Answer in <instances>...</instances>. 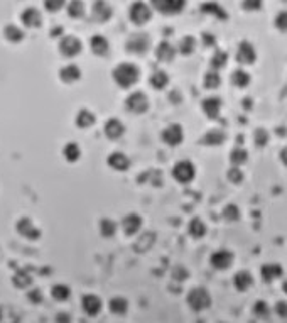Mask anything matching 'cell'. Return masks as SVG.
Returning <instances> with one entry per match:
<instances>
[{"instance_id": "obj_27", "label": "cell", "mask_w": 287, "mask_h": 323, "mask_svg": "<svg viewBox=\"0 0 287 323\" xmlns=\"http://www.w3.org/2000/svg\"><path fill=\"white\" fill-rule=\"evenodd\" d=\"M149 81H151V86H152V88H156V90H164L166 86H168V83H169V76H168V73H166V71L159 70V71H154V73H152V76L149 78Z\"/></svg>"}, {"instance_id": "obj_53", "label": "cell", "mask_w": 287, "mask_h": 323, "mask_svg": "<svg viewBox=\"0 0 287 323\" xmlns=\"http://www.w3.org/2000/svg\"><path fill=\"white\" fill-rule=\"evenodd\" d=\"M58 321H69L68 315H58Z\"/></svg>"}, {"instance_id": "obj_25", "label": "cell", "mask_w": 287, "mask_h": 323, "mask_svg": "<svg viewBox=\"0 0 287 323\" xmlns=\"http://www.w3.org/2000/svg\"><path fill=\"white\" fill-rule=\"evenodd\" d=\"M90 46H91V51H93L95 54H98V56H105V54L108 53V41L100 34H96L90 39Z\"/></svg>"}, {"instance_id": "obj_7", "label": "cell", "mask_w": 287, "mask_h": 323, "mask_svg": "<svg viewBox=\"0 0 287 323\" xmlns=\"http://www.w3.org/2000/svg\"><path fill=\"white\" fill-rule=\"evenodd\" d=\"M125 105H127V109L133 114H144L149 109V100H147V96L144 95L142 91H135V93L128 96Z\"/></svg>"}, {"instance_id": "obj_43", "label": "cell", "mask_w": 287, "mask_h": 323, "mask_svg": "<svg viewBox=\"0 0 287 323\" xmlns=\"http://www.w3.org/2000/svg\"><path fill=\"white\" fill-rule=\"evenodd\" d=\"M226 176H228L230 181H231V183H235V184H238V183H242V181H243V173L240 171L238 166H235V168L228 169V173H226Z\"/></svg>"}, {"instance_id": "obj_10", "label": "cell", "mask_w": 287, "mask_h": 323, "mask_svg": "<svg viewBox=\"0 0 287 323\" xmlns=\"http://www.w3.org/2000/svg\"><path fill=\"white\" fill-rule=\"evenodd\" d=\"M237 59L242 64H252L257 59V51L253 48L248 41H242L238 44V51H237Z\"/></svg>"}, {"instance_id": "obj_32", "label": "cell", "mask_w": 287, "mask_h": 323, "mask_svg": "<svg viewBox=\"0 0 287 323\" xmlns=\"http://www.w3.org/2000/svg\"><path fill=\"white\" fill-rule=\"evenodd\" d=\"M248 159V152L243 149V147H235L230 154V163L233 166H240V164H245Z\"/></svg>"}, {"instance_id": "obj_8", "label": "cell", "mask_w": 287, "mask_h": 323, "mask_svg": "<svg viewBox=\"0 0 287 323\" xmlns=\"http://www.w3.org/2000/svg\"><path fill=\"white\" fill-rule=\"evenodd\" d=\"M59 49H61V53L64 56L73 58V56H76V54H80L81 41L75 38V36H64L61 39V43H59Z\"/></svg>"}, {"instance_id": "obj_17", "label": "cell", "mask_w": 287, "mask_h": 323, "mask_svg": "<svg viewBox=\"0 0 287 323\" xmlns=\"http://www.w3.org/2000/svg\"><path fill=\"white\" fill-rule=\"evenodd\" d=\"M105 134L108 136V139L117 141L125 134V126L118 119H110V121L105 124Z\"/></svg>"}, {"instance_id": "obj_3", "label": "cell", "mask_w": 287, "mask_h": 323, "mask_svg": "<svg viewBox=\"0 0 287 323\" xmlns=\"http://www.w3.org/2000/svg\"><path fill=\"white\" fill-rule=\"evenodd\" d=\"M194 174H196V169H194L191 161H179L173 168V176L178 183H191Z\"/></svg>"}, {"instance_id": "obj_13", "label": "cell", "mask_w": 287, "mask_h": 323, "mask_svg": "<svg viewBox=\"0 0 287 323\" xmlns=\"http://www.w3.org/2000/svg\"><path fill=\"white\" fill-rule=\"evenodd\" d=\"M201 109H203V112L206 114V117L218 119L220 112H221V98H218V96H210V98L203 100Z\"/></svg>"}, {"instance_id": "obj_51", "label": "cell", "mask_w": 287, "mask_h": 323, "mask_svg": "<svg viewBox=\"0 0 287 323\" xmlns=\"http://www.w3.org/2000/svg\"><path fill=\"white\" fill-rule=\"evenodd\" d=\"M203 41H205V44L206 46H215V36L213 34H208V32H205V34H203Z\"/></svg>"}, {"instance_id": "obj_4", "label": "cell", "mask_w": 287, "mask_h": 323, "mask_svg": "<svg viewBox=\"0 0 287 323\" xmlns=\"http://www.w3.org/2000/svg\"><path fill=\"white\" fill-rule=\"evenodd\" d=\"M151 46V38L144 32H135L132 34L127 41V49L133 54H142L149 49Z\"/></svg>"}, {"instance_id": "obj_45", "label": "cell", "mask_w": 287, "mask_h": 323, "mask_svg": "<svg viewBox=\"0 0 287 323\" xmlns=\"http://www.w3.org/2000/svg\"><path fill=\"white\" fill-rule=\"evenodd\" d=\"M253 313L257 316H267L268 315V304L265 301H257L253 304Z\"/></svg>"}, {"instance_id": "obj_9", "label": "cell", "mask_w": 287, "mask_h": 323, "mask_svg": "<svg viewBox=\"0 0 287 323\" xmlns=\"http://www.w3.org/2000/svg\"><path fill=\"white\" fill-rule=\"evenodd\" d=\"M130 19L135 24H144L151 19V7L144 2H135L130 7Z\"/></svg>"}, {"instance_id": "obj_46", "label": "cell", "mask_w": 287, "mask_h": 323, "mask_svg": "<svg viewBox=\"0 0 287 323\" xmlns=\"http://www.w3.org/2000/svg\"><path fill=\"white\" fill-rule=\"evenodd\" d=\"M44 6L51 12H58V11H61V9H63L64 0H44Z\"/></svg>"}, {"instance_id": "obj_26", "label": "cell", "mask_w": 287, "mask_h": 323, "mask_svg": "<svg viewBox=\"0 0 287 323\" xmlns=\"http://www.w3.org/2000/svg\"><path fill=\"white\" fill-rule=\"evenodd\" d=\"M108 308L113 315H125V313L128 311V301L123 296H115L110 299Z\"/></svg>"}, {"instance_id": "obj_44", "label": "cell", "mask_w": 287, "mask_h": 323, "mask_svg": "<svg viewBox=\"0 0 287 323\" xmlns=\"http://www.w3.org/2000/svg\"><path fill=\"white\" fill-rule=\"evenodd\" d=\"M253 137H255V144L260 146V147L265 146L268 142V132L265 131V129H257L255 136H253Z\"/></svg>"}, {"instance_id": "obj_40", "label": "cell", "mask_w": 287, "mask_h": 323, "mask_svg": "<svg viewBox=\"0 0 287 323\" xmlns=\"http://www.w3.org/2000/svg\"><path fill=\"white\" fill-rule=\"evenodd\" d=\"M223 217H225L226 220H230V222H235V220H238L240 219L238 206L235 205V203H230V205H226L225 210H223Z\"/></svg>"}, {"instance_id": "obj_35", "label": "cell", "mask_w": 287, "mask_h": 323, "mask_svg": "<svg viewBox=\"0 0 287 323\" xmlns=\"http://www.w3.org/2000/svg\"><path fill=\"white\" fill-rule=\"evenodd\" d=\"M117 229H118L117 222L112 219H103L100 222V230H101V235H103V237H113Z\"/></svg>"}, {"instance_id": "obj_22", "label": "cell", "mask_w": 287, "mask_h": 323, "mask_svg": "<svg viewBox=\"0 0 287 323\" xmlns=\"http://www.w3.org/2000/svg\"><path fill=\"white\" fill-rule=\"evenodd\" d=\"M282 274H284V269H282V266L279 264L262 266V278L263 281H267V283H272V281H275L277 278H280Z\"/></svg>"}, {"instance_id": "obj_1", "label": "cell", "mask_w": 287, "mask_h": 323, "mask_svg": "<svg viewBox=\"0 0 287 323\" xmlns=\"http://www.w3.org/2000/svg\"><path fill=\"white\" fill-rule=\"evenodd\" d=\"M138 76H140V71L132 63H122L113 70V80L122 88H130L132 85H135Z\"/></svg>"}, {"instance_id": "obj_36", "label": "cell", "mask_w": 287, "mask_h": 323, "mask_svg": "<svg viewBox=\"0 0 287 323\" xmlns=\"http://www.w3.org/2000/svg\"><path fill=\"white\" fill-rule=\"evenodd\" d=\"M51 294H53V298L56 299V301H66V299H69V296H71V289H69L66 284H56L53 288V291H51Z\"/></svg>"}, {"instance_id": "obj_20", "label": "cell", "mask_w": 287, "mask_h": 323, "mask_svg": "<svg viewBox=\"0 0 287 323\" xmlns=\"http://www.w3.org/2000/svg\"><path fill=\"white\" fill-rule=\"evenodd\" d=\"M200 142L206 146H220L225 142V132L221 131V129H211V131H208L205 136H203V139Z\"/></svg>"}, {"instance_id": "obj_5", "label": "cell", "mask_w": 287, "mask_h": 323, "mask_svg": "<svg viewBox=\"0 0 287 323\" xmlns=\"http://www.w3.org/2000/svg\"><path fill=\"white\" fill-rule=\"evenodd\" d=\"M151 4L156 11L166 14V16H171V14L181 12L184 6H186V0H151Z\"/></svg>"}, {"instance_id": "obj_31", "label": "cell", "mask_w": 287, "mask_h": 323, "mask_svg": "<svg viewBox=\"0 0 287 323\" xmlns=\"http://www.w3.org/2000/svg\"><path fill=\"white\" fill-rule=\"evenodd\" d=\"M231 81H233V85L238 86V88H245V86L250 85L252 78H250V75L247 71L237 70V71H233V75H231Z\"/></svg>"}, {"instance_id": "obj_37", "label": "cell", "mask_w": 287, "mask_h": 323, "mask_svg": "<svg viewBox=\"0 0 287 323\" xmlns=\"http://www.w3.org/2000/svg\"><path fill=\"white\" fill-rule=\"evenodd\" d=\"M68 14L69 17H81L83 14H85V4H83V0H71V2L68 4Z\"/></svg>"}, {"instance_id": "obj_49", "label": "cell", "mask_w": 287, "mask_h": 323, "mask_svg": "<svg viewBox=\"0 0 287 323\" xmlns=\"http://www.w3.org/2000/svg\"><path fill=\"white\" fill-rule=\"evenodd\" d=\"M173 278H178V279H186L188 278V271L183 269V267H176L173 271Z\"/></svg>"}, {"instance_id": "obj_29", "label": "cell", "mask_w": 287, "mask_h": 323, "mask_svg": "<svg viewBox=\"0 0 287 323\" xmlns=\"http://www.w3.org/2000/svg\"><path fill=\"white\" fill-rule=\"evenodd\" d=\"M95 121H96V117L90 112V110H86V109L80 110V114L76 115V126L78 127H83V129L91 127L95 124Z\"/></svg>"}, {"instance_id": "obj_39", "label": "cell", "mask_w": 287, "mask_h": 323, "mask_svg": "<svg viewBox=\"0 0 287 323\" xmlns=\"http://www.w3.org/2000/svg\"><path fill=\"white\" fill-rule=\"evenodd\" d=\"M226 61H228V53H225V51H216L211 58V68L213 70H221V68L226 64Z\"/></svg>"}, {"instance_id": "obj_33", "label": "cell", "mask_w": 287, "mask_h": 323, "mask_svg": "<svg viewBox=\"0 0 287 323\" xmlns=\"http://www.w3.org/2000/svg\"><path fill=\"white\" fill-rule=\"evenodd\" d=\"M201 12H205V14H215V16L220 17V19H226V17H228V14H226L216 2H206V4H203V6H201Z\"/></svg>"}, {"instance_id": "obj_30", "label": "cell", "mask_w": 287, "mask_h": 323, "mask_svg": "<svg viewBox=\"0 0 287 323\" xmlns=\"http://www.w3.org/2000/svg\"><path fill=\"white\" fill-rule=\"evenodd\" d=\"M63 154H64V158L69 161V163H75V161L80 159V156H81L80 146H78L76 142H69V144L64 146Z\"/></svg>"}, {"instance_id": "obj_47", "label": "cell", "mask_w": 287, "mask_h": 323, "mask_svg": "<svg viewBox=\"0 0 287 323\" xmlns=\"http://www.w3.org/2000/svg\"><path fill=\"white\" fill-rule=\"evenodd\" d=\"M245 11H258L262 7V0H242Z\"/></svg>"}, {"instance_id": "obj_42", "label": "cell", "mask_w": 287, "mask_h": 323, "mask_svg": "<svg viewBox=\"0 0 287 323\" xmlns=\"http://www.w3.org/2000/svg\"><path fill=\"white\" fill-rule=\"evenodd\" d=\"M6 36L11 41H14V43H17V41H21L22 39V31L19 29V27H16V26H7V29H6Z\"/></svg>"}, {"instance_id": "obj_2", "label": "cell", "mask_w": 287, "mask_h": 323, "mask_svg": "<svg viewBox=\"0 0 287 323\" xmlns=\"http://www.w3.org/2000/svg\"><path fill=\"white\" fill-rule=\"evenodd\" d=\"M188 304L193 311H203L211 306V296L205 288H194L188 293Z\"/></svg>"}, {"instance_id": "obj_34", "label": "cell", "mask_w": 287, "mask_h": 323, "mask_svg": "<svg viewBox=\"0 0 287 323\" xmlns=\"http://www.w3.org/2000/svg\"><path fill=\"white\" fill-rule=\"evenodd\" d=\"M194 48H196V41H194L193 36H186V38H183L181 41H179V46H178L179 53L184 54V56H189V54L194 51Z\"/></svg>"}, {"instance_id": "obj_48", "label": "cell", "mask_w": 287, "mask_h": 323, "mask_svg": "<svg viewBox=\"0 0 287 323\" xmlns=\"http://www.w3.org/2000/svg\"><path fill=\"white\" fill-rule=\"evenodd\" d=\"M27 298H29L31 303H41V301H43V294H41L39 289H34V291H31L29 294H27Z\"/></svg>"}, {"instance_id": "obj_50", "label": "cell", "mask_w": 287, "mask_h": 323, "mask_svg": "<svg viewBox=\"0 0 287 323\" xmlns=\"http://www.w3.org/2000/svg\"><path fill=\"white\" fill-rule=\"evenodd\" d=\"M275 24H277V27H279V29L285 31V12H284V11H282V12L279 14V16H277Z\"/></svg>"}, {"instance_id": "obj_14", "label": "cell", "mask_w": 287, "mask_h": 323, "mask_svg": "<svg viewBox=\"0 0 287 323\" xmlns=\"http://www.w3.org/2000/svg\"><path fill=\"white\" fill-rule=\"evenodd\" d=\"M106 163H108L110 168L115 169V171H127V169L130 168V159H128L123 152H113V154H110Z\"/></svg>"}, {"instance_id": "obj_6", "label": "cell", "mask_w": 287, "mask_h": 323, "mask_svg": "<svg viewBox=\"0 0 287 323\" xmlns=\"http://www.w3.org/2000/svg\"><path fill=\"white\" fill-rule=\"evenodd\" d=\"M163 141L166 142L168 146H179L184 139V132H183V127L179 124H171L169 127H166L163 134H161Z\"/></svg>"}, {"instance_id": "obj_18", "label": "cell", "mask_w": 287, "mask_h": 323, "mask_svg": "<svg viewBox=\"0 0 287 323\" xmlns=\"http://www.w3.org/2000/svg\"><path fill=\"white\" fill-rule=\"evenodd\" d=\"M122 227H123L125 234H127V235L137 234L138 230H140V227H142V219H140V215H137V213H128V215L123 219Z\"/></svg>"}, {"instance_id": "obj_11", "label": "cell", "mask_w": 287, "mask_h": 323, "mask_svg": "<svg viewBox=\"0 0 287 323\" xmlns=\"http://www.w3.org/2000/svg\"><path fill=\"white\" fill-rule=\"evenodd\" d=\"M233 262V254L226 249H221V251H216L211 254V266L216 267V269H226V267L231 266Z\"/></svg>"}, {"instance_id": "obj_23", "label": "cell", "mask_w": 287, "mask_h": 323, "mask_svg": "<svg viewBox=\"0 0 287 323\" xmlns=\"http://www.w3.org/2000/svg\"><path fill=\"white\" fill-rule=\"evenodd\" d=\"M59 76L64 83H75L81 78V70L76 66V64H69V66H64L61 71H59Z\"/></svg>"}, {"instance_id": "obj_24", "label": "cell", "mask_w": 287, "mask_h": 323, "mask_svg": "<svg viewBox=\"0 0 287 323\" xmlns=\"http://www.w3.org/2000/svg\"><path fill=\"white\" fill-rule=\"evenodd\" d=\"M22 22L27 26V27H38L41 22H43V19H41V12L38 11V9H26L24 12H22Z\"/></svg>"}, {"instance_id": "obj_16", "label": "cell", "mask_w": 287, "mask_h": 323, "mask_svg": "<svg viewBox=\"0 0 287 323\" xmlns=\"http://www.w3.org/2000/svg\"><path fill=\"white\" fill-rule=\"evenodd\" d=\"M81 306L90 316H96L101 310V299L95 294H85L81 301Z\"/></svg>"}, {"instance_id": "obj_12", "label": "cell", "mask_w": 287, "mask_h": 323, "mask_svg": "<svg viewBox=\"0 0 287 323\" xmlns=\"http://www.w3.org/2000/svg\"><path fill=\"white\" fill-rule=\"evenodd\" d=\"M91 16H93L95 21L105 22L112 16V7H110V4L105 2V0H95L93 7H91Z\"/></svg>"}, {"instance_id": "obj_15", "label": "cell", "mask_w": 287, "mask_h": 323, "mask_svg": "<svg viewBox=\"0 0 287 323\" xmlns=\"http://www.w3.org/2000/svg\"><path fill=\"white\" fill-rule=\"evenodd\" d=\"M17 230H19L21 235L31 239V241H36V239L41 237V230L36 229L34 225H32L31 219H27V217H24V219L19 220V224H17Z\"/></svg>"}, {"instance_id": "obj_41", "label": "cell", "mask_w": 287, "mask_h": 323, "mask_svg": "<svg viewBox=\"0 0 287 323\" xmlns=\"http://www.w3.org/2000/svg\"><path fill=\"white\" fill-rule=\"evenodd\" d=\"M31 283H32L31 276L26 274V273H22V271L14 276V284H16L17 288H26V286H29Z\"/></svg>"}, {"instance_id": "obj_52", "label": "cell", "mask_w": 287, "mask_h": 323, "mask_svg": "<svg viewBox=\"0 0 287 323\" xmlns=\"http://www.w3.org/2000/svg\"><path fill=\"white\" fill-rule=\"evenodd\" d=\"M277 313L282 315V316H285V301L277 303Z\"/></svg>"}, {"instance_id": "obj_28", "label": "cell", "mask_w": 287, "mask_h": 323, "mask_svg": "<svg viewBox=\"0 0 287 323\" xmlns=\"http://www.w3.org/2000/svg\"><path fill=\"white\" fill-rule=\"evenodd\" d=\"M188 232L194 239H201L203 235L206 234V225L203 224V220L200 219H193L188 225Z\"/></svg>"}, {"instance_id": "obj_38", "label": "cell", "mask_w": 287, "mask_h": 323, "mask_svg": "<svg viewBox=\"0 0 287 323\" xmlns=\"http://www.w3.org/2000/svg\"><path fill=\"white\" fill-rule=\"evenodd\" d=\"M221 83V76L218 75V71L216 70H211L208 71L205 75V86L208 90H213V88H218Z\"/></svg>"}, {"instance_id": "obj_19", "label": "cell", "mask_w": 287, "mask_h": 323, "mask_svg": "<svg viewBox=\"0 0 287 323\" xmlns=\"http://www.w3.org/2000/svg\"><path fill=\"white\" fill-rule=\"evenodd\" d=\"M174 54H176V49L173 48V44L168 43V41L159 43V46L156 48V58L159 59V61H164V63L173 61Z\"/></svg>"}, {"instance_id": "obj_21", "label": "cell", "mask_w": 287, "mask_h": 323, "mask_svg": "<svg viewBox=\"0 0 287 323\" xmlns=\"http://www.w3.org/2000/svg\"><path fill=\"white\" fill-rule=\"evenodd\" d=\"M233 283H235V288H237L238 291H247L250 286L253 284V276L250 274L248 271H240V273L235 274Z\"/></svg>"}]
</instances>
